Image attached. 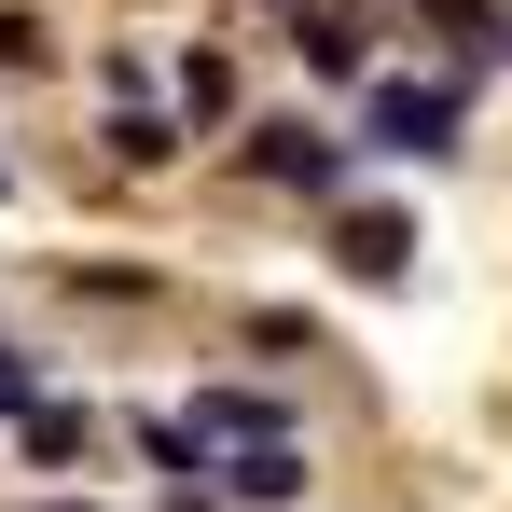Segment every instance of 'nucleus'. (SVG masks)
Returning <instances> with one entry per match:
<instances>
[{"label": "nucleus", "mask_w": 512, "mask_h": 512, "mask_svg": "<svg viewBox=\"0 0 512 512\" xmlns=\"http://www.w3.org/2000/svg\"><path fill=\"white\" fill-rule=\"evenodd\" d=\"M457 125H471V84H457V70H388V84H360V139H346V153H374V167H443Z\"/></svg>", "instance_id": "f257e3e1"}, {"label": "nucleus", "mask_w": 512, "mask_h": 512, "mask_svg": "<svg viewBox=\"0 0 512 512\" xmlns=\"http://www.w3.org/2000/svg\"><path fill=\"white\" fill-rule=\"evenodd\" d=\"M236 167H250V180H277V194H305V208H333L360 153H346L333 125H305V111H263V125H236Z\"/></svg>", "instance_id": "f03ea898"}, {"label": "nucleus", "mask_w": 512, "mask_h": 512, "mask_svg": "<svg viewBox=\"0 0 512 512\" xmlns=\"http://www.w3.org/2000/svg\"><path fill=\"white\" fill-rule=\"evenodd\" d=\"M333 277H360V291L416 277V208H346L333 194Z\"/></svg>", "instance_id": "7ed1b4c3"}, {"label": "nucleus", "mask_w": 512, "mask_h": 512, "mask_svg": "<svg viewBox=\"0 0 512 512\" xmlns=\"http://www.w3.org/2000/svg\"><path fill=\"white\" fill-rule=\"evenodd\" d=\"M305 429H277V443H236L222 471H208V499H250V512H305Z\"/></svg>", "instance_id": "20e7f679"}, {"label": "nucleus", "mask_w": 512, "mask_h": 512, "mask_svg": "<svg viewBox=\"0 0 512 512\" xmlns=\"http://www.w3.org/2000/svg\"><path fill=\"white\" fill-rule=\"evenodd\" d=\"M167 97H180V139H236V125H250V111H236V56H222V42H180Z\"/></svg>", "instance_id": "39448f33"}, {"label": "nucleus", "mask_w": 512, "mask_h": 512, "mask_svg": "<svg viewBox=\"0 0 512 512\" xmlns=\"http://www.w3.org/2000/svg\"><path fill=\"white\" fill-rule=\"evenodd\" d=\"M277 429H291V402H263V388H194L180 443L194 457H236V443H277Z\"/></svg>", "instance_id": "423d86ee"}, {"label": "nucleus", "mask_w": 512, "mask_h": 512, "mask_svg": "<svg viewBox=\"0 0 512 512\" xmlns=\"http://www.w3.org/2000/svg\"><path fill=\"white\" fill-rule=\"evenodd\" d=\"M291 56H305L319 84H374V28L333 14V0H291Z\"/></svg>", "instance_id": "0eeeda50"}, {"label": "nucleus", "mask_w": 512, "mask_h": 512, "mask_svg": "<svg viewBox=\"0 0 512 512\" xmlns=\"http://www.w3.org/2000/svg\"><path fill=\"white\" fill-rule=\"evenodd\" d=\"M111 153H125V167H167V153H180V111H139V97H125V111H111Z\"/></svg>", "instance_id": "6e6552de"}, {"label": "nucleus", "mask_w": 512, "mask_h": 512, "mask_svg": "<svg viewBox=\"0 0 512 512\" xmlns=\"http://www.w3.org/2000/svg\"><path fill=\"white\" fill-rule=\"evenodd\" d=\"M14 429H28V457H84V443H97V416H84V402H28Z\"/></svg>", "instance_id": "1a4fd4ad"}, {"label": "nucleus", "mask_w": 512, "mask_h": 512, "mask_svg": "<svg viewBox=\"0 0 512 512\" xmlns=\"http://www.w3.org/2000/svg\"><path fill=\"white\" fill-rule=\"evenodd\" d=\"M0 70H56V42H42V14H28V0H0Z\"/></svg>", "instance_id": "9d476101"}, {"label": "nucleus", "mask_w": 512, "mask_h": 512, "mask_svg": "<svg viewBox=\"0 0 512 512\" xmlns=\"http://www.w3.org/2000/svg\"><path fill=\"white\" fill-rule=\"evenodd\" d=\"M28 402H42V360H28V346H0V416H28Z\"/></svg>", "instance_id": "9b49d317"}, {"label": "nucleus", "mask_w": 512, "mask_h": 512, "mask_svg": "<svg viewBox=\"0 0 512 512\" xmlns=\"http://www.w3.org/2000/svg\"><path fill=\"white\" fill-rule=\"evenodd\" d=\"M167 512H222V499H208V485H167Z\"/></svg>", "instance_id": "f8f14e48"}, {"label": "nucleus", "mask_w": 512, "mask_h": 512, "mask_svg": "<svg viewBox=\"0 0 512 512\" xmlns=\"http://www.w3.org/2000/svg\"><path fill=\"white\" fill-rule=\"evenodd\" d=\"M485 14H499V56H512V0H485Z\"/></svg>", "instance_id": "ddd939ff"}, {"label": "nucleus", "mask_w": 512, "mask_h": 512, "mask_svg": "<svg viewBox=\"0 0 512 512\" xmlns=\"http://www.w3.org/2000/svg\"><path fill=\"white\" fill-rule=\"evenodd\" d=\"M42 512H97V499H42Z\"/></svg>", "instance_id": "4468645a"}, {"label": "nucleus", "mask_w": 512, "mask_h": 512, "mask_svg": "<svg viewBox=\"0 0 512 512\" xmlns=\"http://www.w3.org/2000/svg\"><path fill=\"white\" fill-rule=\"evenodd\" d=\"M0 194H14V167H0Z\"/></svg>", "instance_id": "2eb2a0df"}]
</instances>
